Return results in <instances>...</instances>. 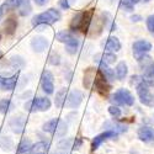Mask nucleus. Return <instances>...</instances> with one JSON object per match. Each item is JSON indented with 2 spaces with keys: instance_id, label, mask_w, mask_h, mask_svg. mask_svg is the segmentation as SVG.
Returning a JSON list of instances; mask_svg holds the SVG:
<instances>
[{
  "instance_id": "obj_1",
  "label": "nucleus",
  "mask_w": 154,
  "mask_h": 154,
  "mask_svg": "<svg viewBox=\"0 0 154 154\" xmlns=\"http://www.w3.org/2000/svg\"><path fill=\"white\" fill-rule=\"evenodd\" d=\"M91 17H93V9L88 10V11L78 12V14L73 17V20L70 22V30L73 32L80 31L83 33H86L89 27H90Z\"/></svg>"
},
{
  "instance_id": "obj_2",
  "label": "nucleus",
  "mask_w": 154,
  "mask_h": 154,
  "mask_svg": "<svg viewBox=\"0 0 154 154\" xmlns=\"http://www.w3.org/2000/svg\"><path fill=\"white\" fill-rule=\"evenodd\" d=\"M62 15L57 9H48L46 12L42 14H38L36 16H33L32 19V25L33 26H45V25H52L54 22H57L58 20H60Z\"/></svg>"
},
{
  "instance_id": "obj_3",
  "label": "nucleus",
  "mask_w": 154,
  "mask_h": 154,
  "mask_svg": "<svg viewBox=\"0 0 154 154\" xmlns=\"http://www.w3.org/2000/svg\"><path fill=\"white\" fill-rule=\"evenodd\" d=\"M136 90H137V95L143 105L146 106H154V95L150 94L149 91V85L146 82H140L136 85Z\"/></svg>"
},
{
  "instance_id": "obj_4",
  "label": "nucleus",
  "mask_w": 154,
  "mask_h": 154,
  "mask_svg": "<svg viewBox=\"0 0 154 154\" xmlns=\"http://www.w3.org/2000/svg\"><path fill=\"white\" fill-rule=\"evenodd\" d=\"M111 101L115 102L116 105H126V106H132L134 104V97L133 95L126 90V89H120L115 93L111 97Z\"/></svg>"
},
{
  "instance_id": "obj_5",
  "label": "nucleus",
  "mask_w": 154,
  "mask_h": 154,
  "mask_svg": "<svg viewBox=\"0 0 154 154\" xmlns=\"http://www.w3.org/2000/svg\"><path fill=\"white\" fill-rule=\"evenodd\" d=\"M51 100L47 97H37L33 100H30L25 107L30 112H36V111H47L51 107Z\"/></svg>"
},
{
  "instance_id": "obj_6",
  "label": "nucleus",
  "mask_w": 154,
  "mask_h": 154,
  "mask_svg": "<svg viewBox=\"0 0 154 154\" xmlns=\"http://www.w3.org/2000/svg\"><path fill=\"white\" fill-rule=\"evenodd\" d=\"M94 85H95V89L99 94H101L102 96H107V94L110 93L111 90V85L107 83V79L104 76L100 70L97 72L95 79H94Z\"/></svg>"
},
{
  "instance_id": "obj_7",
  "label": "nucleus",
  "mask_w": 154,
  "mask_h": 154,
  "mask_svg": "<svg viewBox=\"0 0 154 154\" xmlns=\"http://www.w3.org/2000/svg\"><path fill=\"white\" fill-rule=\"evenodd\" d=\"M41 86H42V90L51 95L53 94L54 91V84H53V74L51 73L49 70H43L42 75H41Z\"/></svg>"
},
{
  "instance_id": "obj_8",
  "label": "nucleus",
  "mask_w": 154,
  "mask_h": 154,
  "mask_svg": "<svg viewBox=\"0 0 154 154\" xmlns=\"http://www.w3.org/2000/svg\"><path fill=\"white\" fill-rule=\"evenodd\" d=\"M150 49H152V45H150V42H148L146 40H139L133 43V54L137 59L144 56Z\"/></svg>"
},
{
  "instance_id": "obj_9",
  "label": "nucleus",
  "mask_w": 154,
  "mask_h": 154,
  "mask_svg": "<svg viewBox=\"0 0 154 154\" xmlns=\"http://www.w3.org/2000/svg\"><path fill=\"white\" fill-rule=\"evenodd\" d=\"M117 137V132L116 131H113V130H109V131H105L104 133H101L99 136H96L93 140V143H91V150H96L102 142H105V140L110 139V138H116Z\"/></svg>"
},
{
  "instance_id": "obj_10",
  "label": "nucleus",
  "mask_w": 154,
  "mask_h": 154,
  "mask_svg": "<svg viewBox=\"0 0 154 154\" xmlns=\"http://www.w3.org/2000/svg\"><path fill=\"white\" fill-rule=\"evenodd\" d=\"M82 101H83V94H82V91L80 90H73L68 95L66 105L69 109H75V107H78L82 104Z\"/></svg>"
},
{
  "instance_id": "obj_11",
  "label": "nucleus",
  "mask_w": 154,
  "mask_h": 154,
  "mask_svg": "<svg viewBox=\"0 0 154 154\" xmlns=\"http://www.w3.org/2000/svg\"><path fill=\"white\" fill-rule=\"evenodd\" d=\"M138 138L146 143H150L154 142V128L143 126L138 130Z\"/></svg>"
},
{
  "instance_id": "obj_12",
  "label": "nucleus",
  "mask_w": 154,
  "mask_h": 154,
  "mask_svg": "<svg viewBox=\"0 0 154 154\" xmlns=\"http://www.w3.org/2000/svg\"><path fill=\"white\" fill-rule=\"evenodd\" d=\"M11 130L14 133L16 134H20L22 131H23V127H25V119L22 116H19V117H12L9 122Z\"/></svg>"
},
{
  "instance_id": "obj_13",
  "label": "nucleus",
  "mask_w": 154,
  "mask_h": 154,
  "mask_svg": "<svg viewBox=\"0 0 154 154\" xmlns=\"http://www.w3.org/2000/svg\"><path fill=\"white\" fill-rule=\"evenodd\" d=\"M143 72H144V74L142 76V80L146 82L149 86L154 85V60L149 64L148 67H146L143 69Z\"/></svg>"
},
{
  "instance_id": "obj_14",
  "label": "nucleus",
  "mask_w": 154,
  "mask_h": 154,
  "mask_svg": "<svg viewBox=\"0 0 154 154\" xmlns=\"http://www.w3.org/2000/svg\"><path fill=\"white\" fill-rule=\"evenodd\" d=\"M31 46L35 52H43V51L48 47V41L45 37H35L31 41Z\"/></svg>"
},
{
  "instance_id": "obj_15",
  "label": "nucleus",
  "mask_w": 154,
  "mask_h": 154,
  "mask_svg": "<svg viewBox=\"0 0 154 154\" xmlns=\"http://www.w3.org/2000/svg\"><path fill=\"white\" fill-rule=\"evenodd\" d=\"M17 82H19V75L15 74L10 76V78H3L0 86L3 88V90H12V89H15Z\"/></svg>"
},
{
  "instance_id": "obj_16",
  "label": "nucleus",
  "mask_w": 154,
  "mask_h": 154,
  "mask_svg": "<svg viewBox=\"0 0 154 154\" xmlns=\"http://www.w3.org/2000/svg\"><path fill=\"white\" fill-rule=\"evenodd\" d=\"M96 62H99V69L100 72L104 74V76L107 79V80H113L115 79V72L113 69H111L109 67V64H106L105 62H102L101 59H97Z\"/></svg>"
},
{
  "instance_id": "obj_17",
  "label": "nucleus",
  "mask_w": 154,
  "mask_h": 154,
  "mask_svg": "<svg viewBox=\"0 0 154 154\" xmlns=\"http://www.w3.org/2000/svg\"><path fill=\"white\" fill-rule=\"evenodd\" d=\"M32 148V142L30 138H22L21 142L19 143L17 146V149H16V154H29L30 150Z\"/></svg>"
},
{
  "instance_id": "obj_18",
  "label": "nucleus",
  "mask_w": 154,
  "mask_h": 154,
  "mask_svg": "<svg viewBox=\"0 0 154 154\" xmlns=\"http://www.w3.org/2000/svg\"><path fill=\"white\" fill-rule=\"evenodd\" d=\"M105 49L107 52H117V51L121 49V43L119 41V38L116 37H109L107 38V42L105 45Z\"/></svg>"
},
{
  "instance_id": "obj_19",
  "label": "nucleus",
  "mask_w": 154,
  "mask_h": 154,
  "mask_svg": "<svg viewBox=\"0 0 154 154\" xmlns=\"http://www.w3.org/2000/svg\"><path fill=\"white\" fill-rule=\"evenodd\" d=\"M59 123H60V120L59 119H52V120H49V121H47L43 125V131L45 132H48V133H57Z\"/></svg>"
},
{
  "instance_id": "obj_20",
  "label": "nucleus",
  "mask_w": 154,
  "mask_h": 154,
  "mask_svg": "<svg viewBox=\"0 0 154 154\" xmlns=\"http://www.w3.org/2000/svg\"><path fill=\"white\" fill-rule=\"evenodd\" d=\"M66 97H67V89L63 88L56 94V99H54V104L58 109L63 107V105L66 104Z\"/></svg>"
},
{
  "instance_id": "obj_21",
  "label": "nucleus",
  "mask_w": 154,
  "mask_h": 154,
  "mask_svg": "<svg viewBox=\"0 0 154 154\" xmlns=\"http://www.w3.org/2000/svg\"><path fill=\"white\" fill-rule=\"evenodd\" d=\"M23 0H5L4 4L2 5L3 11H10V10H15L16 8H20Z\"/></svg>"
},
{
  "instance_id": "obj_22",
  "label": "nucleus",
  "mask_w": 154,
  "mask_h": 154,
  "mask_svg": "<svg viewBox=\"0 0 154 154\" xmlns=\"http://www.w3.org/2000/svg\"><path fill=\"white\" fill-rule=\"evenodd\" d=\"M128 73V69H127V64L125 62H120L117 64L116 67V72H115V74H116V78L119 80H123L126 78V75Z\"/></svg>"
},
{
  "instance_id": "obj_23",
  "label": "nucleus",
  "mask_w": 154,
  "mask_h": 154,
  "mask_svg": "<svg viewBox=\"0 0 154 154\" xmlns=\"http://www.w3.org/2000/svg\"><path fill=\"white\" fill-rule=\"evenodd\" d=\"M48 149V144L46 142H38L32 146L29 154H46Z\"/></svg>"
},
{
  "instance_id": "obj_24",
  "label": "nucleus",
  "mask_w": 154,
  "mask_h": 154,
  "mask_svg": "<svg viewBox=\"0 0 154 154\" xmlns=\"http://www.w3.org/2000/svg\"><path fill=\"white\" fill-rule=\"evenodd\" d=\"M16 27H17L16 20L12 19V17H10V19L6 20V22H5V25H4V31H5L6 35H12V33L15 32Z\"/></svg>"
},
{
  "instance_id": "obj_25",
  "label": "nucleus",
  "mask_w": 154,
  "mask_h": 154,
  "mask_svg": "<svg viewBox=\"0 0 154 154\" xmlns=\"http://www.w3.org/2000/svg\"><path fill=\"white\" fill-rule=\"evenodd\" d=\"M12 109H14V104L11 102L10 99H2L0 100V113L6 115Z\"/></svg>"
},
{
  "instance_id": "obj_26",
  "label": "nucleus",
  "mask_w": 154,
  "mask_h": 154,
  "mask_svg": "<svg viewBox=\"0 0 154 154\" xmlns=\"http://www.w3.org/2000/svg\"><path fill=\"white\" fill-rule=\"evenodd\" d=\"M79 40H76L75 37H73L72 40L68 42V43H66V49H67V52L69 53V54H75V52L78 51V48H79Z\"/></svg>"
},
{
  "instance_id": "obj_27",
  "label": "nucleus",
  "mask_w": 154,
  "mask_h": 154,
  "mask_svg": "<svg viewBox=\"0 0 154 154\" xmlns=\"http://www.w3.org/2000/svg\"><path fill=\"white\" fill-rule=\"evenodd\" d=\"M0 148L5 152H10L12 148H14V142L10 137H2L0 138Z\"/></svg>"
},
{
  "instance_id": "obj_28",
  "label": "nucleus",
  "mask_w": 154,
  "mask_h": 154,
  "mask_svg": "<svg viewBox=\"0 0 154 154\" xmlns=\"http://www.w3.org/2000/svg\"><path fill=\"white\" fill-rule=\"evenodd\" d=\"M74 36L72 35V32L69 31H59L57 35H56V40L62 42V43H68Z\"/></svg>"
},
{
  "instance_id": "obj_29",
  "label": "nucleus",
  "mask_w": 154,
  "mask_h": 154,
  "mask_svg": "<svg viewBox=\"0 0 154 154\" xmlns=\"http://www.w3.org/2000/svg\"><path fill=\"white\" fill-rule=\"evenodd\" d=\"M95 79V74L93 68H88V70L85 72V76H84V86L85 88H90L91 83H94Z\"/></svg>"
},
{
  "instance_id": "obj_30",
  "label": "nucleus",
  "mask_w": 154,
  "mask_h": 154,
  "mask_svg": "<svg viewBox=\"0 0 154 154\" xmlns=\"http://www.w3.org/2000/svg\"><path fill=\"white\" fill-rule=\"evenodd\" d=\"M31 12V6H30V3L29 0H23L22 4H21V10H20V14L22 16H27Z\"/></svg>"
},
{
  "instance_id": "obj_31",
  "label": "nucleus",
  "mask_w": 154,
  "mask_h": 154,
  "mask_svg": "<svg viewBox=\"0 0 154 154\" xmlns=\"http://www.w3.org/2000/svg\"><path fill=\"white\" fill-rule=\"evenodd\" d=\"M102 57V62H105L106 64H112V63H115L116 62V56H115L113 53H110V52H107V53H105V54H102L101 56ZM95 60H97V59H95Z\"/></svg>"
},
{
  "instance_id": "obj_32",
  "label": "nucleus",
  "mask_w": 154,
  "mask_h": 154,
  "mask_svg": "<svg viewBox=\"0 0 154 154\" xmlns=\"http://www.w3.org/2000/svg\"><path fill=\"white\" fill-rule=\"evenodd\" d=\"M48 62H49V64H52V66H59V63H60L59 54L52 52V53L49 54V57H48Z\"/></svg>"
},
{
  "instance_id": "obj_33",
  "label": "nucleus",
  "mask_w": 154,
  "mask_h": 154,
  "mask_svg": "<svg viewBox=\"0 0 154 154\" xmlns=\"http://www.w3.org/2000/svg\"><path fill=\"white\" fill-rule=\"evenodd\" d=\"M23 66V60L21 57H12L11 58V67L14 69H19Z\"/></svg>"
},
{
  "instance_id": "obj_34",
  "label": "nucleus",
  "mask_w": 154,
  "mask_h": 154,
  "mask_svg": "<svg viewBox=\"0 0 154 154\" xmlns=\"http://www.w3.org/2000/svg\"><path fill=\"white\" fill-rule=\"evenodd\" d=\"M109 112H110V115L112 117H115V119H119V117H121V109L119 107V106H110L109 107Z\"/></svg>"
},
{
  "instance_id": "obj_35",
  "label": "nucleus",
  "mask_w": 154,
  "mask_h": 154,
  "mask_svg": "<svg viewBox=\"0 0 154 154\" xmlns=\"http://www.w3.org/2000/svg\"><path fill=\"white\" fill-rule=\"evenodd\" d=\"M120 6H121L122 9H125L126 11H131V10H133V6H134V5L130 2V0H121Z\"/></svg>"
},
{
  "instance_id": "obj_36",
  "label": "nucleus",
  "mask_w": 154,
  "mask_h": 154,
  "mask_svg": "<svg viewBox=\"0 0 154 154\" xmlns=\"http://www.w3.org/2000/svg\"><path fill=\"white\" fill-rule=\"evenodd\" d=\"M147 27H148L149 32H152L154 35V15L148 16V19H147Z\"/></svg>"
},
{
  "instance_id": "obj_37",
  "label": "nucleus",
  "mask_w": 154,
  "mask_h": 154,
  "mask_svg": "<svg viewBox=\"0 0 154 154\" xmlns=\"http://www.w3.org/2000/svg\"><path fill=\"white\" fill-rule=\"evenodd\" d=\"M59 5H60V8L64 9V10H68V9L70 8L68 0H59Z\"/></svg>"
},
{
  "instance_id": "obj_38",
  "label": "nucleus",
  "mask_w": 154,
  "mask_h": 154,
  "mask_svg": "<svg viewBox=\"0 0 154 154\" xmlns=\"http://www.w3.org/2000/svg\"><path fill=\"white\" fill-rule=\"evenodd\" d=\"M131 20H132L133 22H138V21L142 20V16H139V15H133V16L131 17Z\"/></svg>"
},
{
  "instance_id": "obj_39",
  "label": "nucleus",
  "mask_w": 154,
  "mask_h": 154,
  "mask_svg": "<svg viewBox=\"0 0 154 154\" xmlns=\"http://www.w3.org/2000/svg\"><path fill=\"white\" fill-rule=\"evenodd\" d=\"M35 3H36L37 5H40V6H42V5H45V4L47 3V0H35Z\"/></svg>"
},
{
  "instance_id": "obj_40",
  "label": "nucleus",
  "mask_w": 154,
  "mask_h": 154,
  "mask_svg": "<svg viewBox=\"0 0 154 154\" xmlns=\"http://www.w3.org/2000/svg\"><path fill=\"white\" fill-rule=\"evenodd\" d=\"M130 2H131V3H132V4L134 5V4H137V3H139V2H140V0H130Z\"/></svg>"
},
{
  "instance_id": "obj_41",
  "label": "nucleus",
  "mask_w": 154,
  "mask_h": 154,
  "mask_svg": "<svg viewBox=\"0 0 154 154\" xmlns=\"http://www.w3.org/2000/svg\"><path fill=\"white\" fill-rule=\"evenodd\" d=\"M3 9H2V6H0V19H2V16H3Z\"/></svg>"
},
{
  "instance_id": "obj_42",
  "label": "nucleus",
  "mask_w": 154,
  "mask_h": 154,
  "mask_svg": "<svg viewBox=\"0 0 154 154\" xmlns=\"http://www.w3.org/2000/svg\"><path fill=\"white\" fill-rule=\"evenodd\" d=\"M2 57H3V52H2V51H0V59H2Z\"/></svg>"
},
{
  "instance_id": "obj_43",
  "label": "nucleus",
  "mask_w": 154,
  "mask_h": 154,
  "mask_svg": "<svg viewBox=\"0 0 154 154\" xmlns=\"http://www.w3.org/2000/svg\"><path fill=\"white\" fill-rule=\"evenodd\" d=\"M143 2H146V3H148V2H150V0H143Z\"/></svg>"
},
{
  "instance_id": "obj_44",
  "label": "nucleus",
  "mask_w": 154,
  "mask_h": 154,
  "mask_svg": "<svg viewBox=\"0 0 154 154\" xmlns=\"http://www.w3.org/2000/svg\"><path fill=\"white\" fill-rule=\"evenodd\" d=\"M0 38H2V35H0Z\"/></svg>"
}]
</instances>
